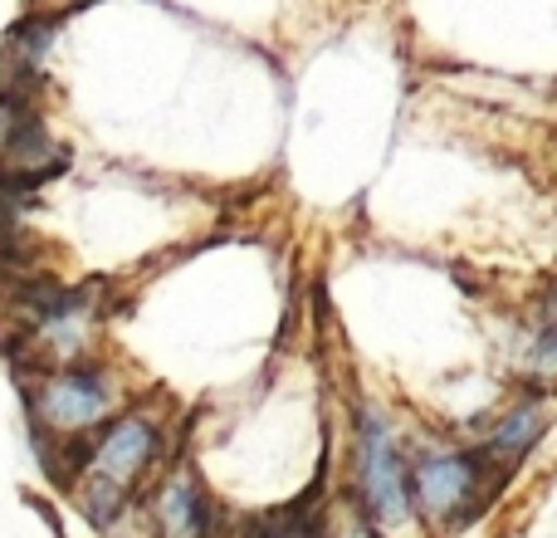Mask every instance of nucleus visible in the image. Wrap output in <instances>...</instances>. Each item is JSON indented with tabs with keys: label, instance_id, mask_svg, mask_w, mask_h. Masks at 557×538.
<instances>
[{
	"label": "nucleus",
	"instance_id": "nucleus-9",
	"mask_svg": "<svg viewBox=\"0 0 557 538\" xmlns=\"http://www.w3.org/2000/svg\"><path fill=\"white\" fill-rule=\"evenodd\" d=\"M250 538H313V534L298 529V524H274V529H260V534H250Z\"/></svg>",
	"mask_w": 557,
	"mask_h": 538
},
{
	"label": "nucleus",
	"instance_id": "nucleus-3",
	"mask_svg": "<svg viewBox=\"0 0 557 538\" xmlns=\"http://www.w3.org/2000/svg\"><path fill=\"white\" fill-rule=\"evenodd\" d=\"M35 412L54 436L94 431L113 412V382L98 367H59L35 392Z\"/></svg>",
	"mask_w": 557,
	"mask_h": 538
},
{
	"label": "nucleus",
	"instance_id": "nucleus-8",
	"mask_svg": "<svg viewBox=\"0 0 557 538\" xmlns=\"http://www.w3.org/2000/svg\"><path fill=\"white\" fill-rule=\"evenodd\" d=\"M529 372L539 377L543 387H557V328H548V333L529 347Z\"/></svg>",
	"mask_w": 557,
	"mask_h": 538
},
{
	"label": "nucleus",
	"instance_id": "nucleus-2",
	"mask_svg": "<svg viewBox=\"0 0 557 538\" xmlns=\"http://www.w3.org/2000/svg\"><path fill=\"white\" fill-rule=\"evenodd\" d=\"M357 470H362V504L376 524H406L411 519V470L401 465L396 436L386 421L367 416L362 421V451H357Z\"/></svg>",
	"mask_w": 557,
	"mask_h": 538
},
{
	"label": "nucleus",
	"instance_id": "nucleus-5",
	"mask_svg": "<svg viewBox=\"0 0 557 538\" xmlns=\"http://www.w3.org/2000/svg\"><path fill=\"white\" fill-rule=\"evenodd\" d=\"M152 524H157V538H206L211 534L215 514H211V500H206L201 480L186 475V470H176L172 480L157 490Z\"/></svg>",
	"mask_w": 557,
	"mask_h": 538
},
{
	"label": "nucleus",
	"instance_id": "nucleus-6",
	"mask_svg": "<svg viewBox=\"0 0 557 538\" xmlns=\"http://www.w3.org/2000/svg\"><path fill=\"white\" fill-rule=\"evenodd\" d=\"M543 426H548V406H543L539 396H533V402H519L499 426H494L490 451L499 455V461H519V455L543 436Z\"/></svg>",
	"mask_w": 557,
	"mask_h": 538
},
{
	"label": "nucleus",
	"instance_id": "nucleus-7",
	"mask_svg": "<svg viewBox=\"0 0 557 538\" xmlns=\"http://www.w3.org/2000/svg\"><path fill=\"white\" fill-rule=\"evenodd\" d=\"M313 538H376V519L367 514V504L357 510L352 500H337L333 510L318 519V529Z\"/></svg>",
	"mask_w": 557,
	"mask_h": 538
},
{
	"label": "nucleus",
	"instance_id": "nucleus-1",
	"mask_svg": "<svg viewBox=\"0 0 557 538\" xmlns=\"http://www.w3.org/2000/svg\"><path fill=\"white\" fill-rule=\"evenodd\" d=\"M157 441L162 436H157V426L147 416H123V421H113L98 436L84 461V490H78L88 500V510H94V519H108L127 500V490L157 461Z\"/></svg>",
	"mask_w": 557,
	"mask_h": 538
},
{
	"label": "nucleus",
	"instance_id": "nucleus-4",
	"mask_svg": "<svg viewBox=\"0 0 557 538\" xmlns=\"http://www.w3.org/2000/svg\"><path fill=\"white\" fill-rule=\"evenodd\" d=\"M484 465L474 455H431L411 470V494L431 524H455L480 504Z\"/></svg>",
	"mask_w": 557,
	"mask_h": 538
}]
</instances>
